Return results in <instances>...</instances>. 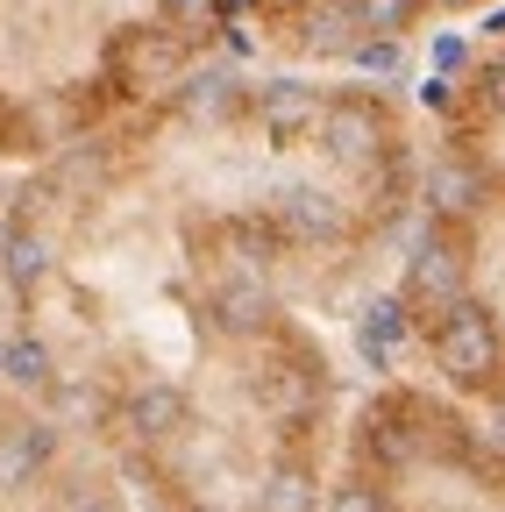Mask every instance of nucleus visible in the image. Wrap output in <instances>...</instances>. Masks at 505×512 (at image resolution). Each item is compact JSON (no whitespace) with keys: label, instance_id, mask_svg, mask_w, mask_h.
<instances>
[{"label":"nucleus","instance_id":"f257e3e1","mask_svg":"<svg viewBox=\"0 0 505 512\" xmlns=\"http://www.w3.org/2000/svg\"><path fill=\"white\" fill-rule=\"evenodd\" d=\"M321 512H505V434L456 392L385 384L356 406Z\"/></svg>","mask_w":505,"mask_h":512},{"label":"nucleus","instance_id":"f03ea898","mask_svg":"<svg viewBox=\"0 0 505 512\" xmlns=\"http://www.w3.org/2000/svg\"><path fill=\"white\" fill-rule=\"evenodd\" d=\"M0 512H136V498L50 406L0 384Z\"/></svg>","mask_w":505,"mask_h":512}]
</instances>
